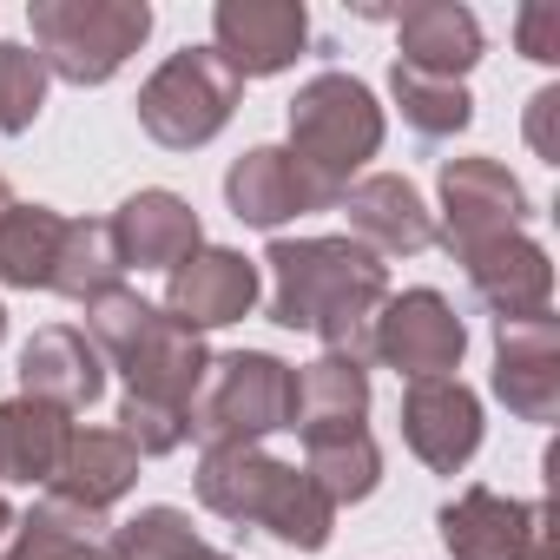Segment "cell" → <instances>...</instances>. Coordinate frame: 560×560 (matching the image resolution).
<instances>
[{
  "instance_id": "obj_1",
  "label": "cell",
  "mask_w": 560,
  "mask_h": 560,
  "mask_svg": "<svg viewBox=\"0 0 560 560\" xmlns=\"http://www.w3.org/2000/svg\"><path fill=\"white\" fill-rule=\"evenodd\" d=\"M270 324L304 330L324 343V357L343 363H376L370 330L389 298V264L363 250L350 231L343 237H270Z\"/></svg>"
},
{
  "instance_id": "obj_2",
  "label": "cell",
  "mask_w": 560,
  "mask_h": 560,
  "mask_svg": "<svg viewBox=\"0 0 560 560\" xmlns=\"http://www.w3.org/2000/svg\"><path fill=\"white\" fill-rule=\"evenodd\" d=\"M198 501L231 527H264L277 547L324 553L337 534V508L324 488L270 448H205L198 455Z\"/></svg>"
},
{
  "instance_id": "obj_3",
  "label": "cell",
  "mask_w": 560,
  "mask_h": 560,
  "mask_svg": "<svg viewBox=\"0 0 560 560\" xmlns=\"http://www.w3.org/2000/svg\"><path fill=\"white\" fill-rule=\"evenodd\" d=\"M86 337L126 376L132 402H159V409H178L191 422V396H198V383L211 370V350H205L198 330L172 324L152 298H139V291L119 284V291H106V298L86 304Z\"/></svg>"
},
{
  "instance_id": "obj_4",
  "label": "cell",
  "mask_w": 560,
  "mask_h": 560,
  "mask_svg": "<svg viewBox=\"0 0 560 560\" xmlns=\"http://www.w3.org/2000/svg\"><path fill=\"white\" fill-rule=\"evenodd\" d=\"M298 370L270 350H231L211 357L198 396H191V442L198 448H264V435L291 429Z\"/></svg>"
},
{
  "instance_id": "obj_5",
  "label": "cell",
  "mask_w": 560,
  "mask_h": 560,
  "mask_svg": "<svg viewBox=\"0 0 560 560\" xmlns=\"http://www.w3.org/2000/svg\"><path fill=\"white\" fill-rule=\"evenodd\" d=\"M34 54L67 86H106L152 34L145 0H34Z\"/></svg>"
},
{
  "instance_id": "obj_6",
  "label": "cell",
  "mask_w": 560,
  "mask_h": 560,
  "mask_svg": "<svg viewBox=\"0 0 560 560\" xmlns=\"http://www.w3.org/2000/svg\"><path fill=\"white\" fill-rule=\"evenodd\" d=\"M291 152L330 185L350 191L357 172L383 152V106L357 73H317L291 100Z\"/></svg>"
},
{
  "instance_id": "obj_7",
  "label": "cell",
  "mask_w": 560,
  "mask_h": 560,
  "mask_svg": "<svg viewBox=\"0 0 560 560\" xmlns=\"http://www.w3.org/2000/svg\"><path fill=\"white\" fill-rule=\"evenodd\" d=\"M237 100H244V80L211 47H178L139 86V126L165 152H198V145H211L231 126Z\"/></svg>"
},
{
  "instance_id": "obj_8",
  "label": "cell",
  "mask_w": 560,
  "mask_h": 560,
  "mask_svg": "<svg viewBox=\"0 0 560 560\" xmlns=\"http://www.w3.org/2000/svg\"><path fill=\"white\" fill-rule=\"evenodd\" d=\"M435 527H442V547L455 560H560V547H553V508L540 494L514 501V494H494V488L475 481L455 501H442Z\"/></svg>"
},
{
  "instance_id": "obj_9",
  "label": "cell",
  "mask_w": 560,
  "mask_h": 560,
  "mask_svg": "<svg viewBox=\"0 0 560 560\" xmlns=\"http://www.w3.org/2000/svg\"><path fill=\"white\" fill-rule=\"evenodd\" d=\"M435 191H442V224H435V237H442L455 257H468V250H481V244H494V237H514V231L527 224V191H521V178H514L501 159H488V152L442 159Z\"/></svg>"
},
{
  "instance_id": "obj_10",
  "label": "cell",
  "mask_w": 560,
  "mask_h": 560,
  "mask_svg": "<svg viewBox=\"0 0 560 560\" xmlns=\"http://www.w3.org/2000/svg\"><path fill=\"white\" fill-rule=\"evenodd\" d=\"M376 363H389L396 376L422 383V376H455L462 350H468V324L455 317V304L442 291H402L383 298L376 330H370Z\"/></svg>"
},
{
  "instance_id": "obj_11",
  "label": "cell",
  "mask_w": 560,
  "mask_h": 560,
  "mask_svg": "<svg viewBox=\"0 0 560 560\" xmlns=\"http://www.w3.org/2000/svg\"><path fill=\"white\" fill-rule=\"evenodd\" d=\"M343 191H330L291 145H250L244 159H231L224 172V205L237 224H257V231H277L304 211H337Z\"/></svg>"
},
{
  "instance_id": "obj_12",
  "label": "cell",
  "mask_w": 560,
  "mask_h": 560,
  "mask_svg": "<svg viewBox=\"0 0 560 560\" xmlns=\"http://www.w3.org/2000/svg\"><path fill=\"white\" fill-rule=\"evenodd\" d=\"M257 291L264 277L244 250H224V244H198L185 264L165 270V317L185 324V330H224V324H244L257 311Z\"/></svg>"
},
{
  "instance_id": "obj_13",
  "label": "cell",
  "mask_w": 560,
  "mask_h": 560,
  "mask_svg": "<svg viewBox=\"0 0 560 560\" xmlns=\"http://www.w3.org/2000/svg\"><path fill=\"white\" fill-rule=\"evenodd\" d=\"M304 40H311L304 0H218L211 8V54L237 80H270L298 67Z\"/></svg>"
},
{
  "instance_id": "obj_14",
  "label": "cell",
  "mask_w": 560,
  "mask_h": 560,
  "mask_svg": "<svg viewBox=\"0 0 560 560\" xmlns=\"http://www.w3.org/2000/svg\"><path fill=\"white\" fill-rule=\"evenodd\" d=\"M402 442L422 468L462 475L481 448V396L462 376H422L402 389Z\"/></svg>"
},
{
  "instance_id": "obj_15",
  "label": "cell",
  "mask_w": 560,
  "mask_h": 560,
  "mask_svg": "<svg viewBox=\"0 0 560 560\" xmlns=\"http://www.w3.org/2000/svg\"><path fill=\"white\" fill-rule=\"evenodd\" d=\"M494 396L508 416L547 429L560 416V317H527V324H494Z\"/></svg>"
},
{
  "instance_id": "obj_16",
  "label": "cell",
  "mask_w": 560,
  "mask_h": 560,
  "mask_svg": "<svg viewBox=\"0 0 560 560\" xmlns=\"http://www.w3.org/2000/svg\"><path fill=\"white\" fill-rule=\"evenodd\" d=\"M455 264L468 270V291L494 311V324H527V317L553 311V264L527 231L494 237V244H481V250H468Z\"/></svg>"
},
{
  "instance_id": "obj_17",
  "label": "cell",
  "mask_w": 560,
  "mask_h": 560,
  "mask_svg": "<svg viewBox=\"0 0 560 560\" xmlns=\"http://www.w3.org/2000/svg\"><path fill=\"white\" fill-rule=\"evenodd\" d=\"M337 211L350 218V237H357L363 250H376V257H416V250L435 244V211L422 205V191H416L402 172H370V178H357V185L337 198Z\"/></svg>"
},
{
  "instance_id": "obj_18",
  "label": "cell",
  "mask_w": 560,
  "mask_h": 560,
  "mask_svg": "<svg viewBox=\"0 0 560 560\" xmlns=\"http://www.w3.org/2000/svg\"><path fill=\"white\" fill-rule=\"evenodd\" d=\"M100 389H106V357L93 350L86 330L47 324V330L27 337V350H21V396L54 402V409L73 416V409H93Z\"/></svg>"
},
{
  "instance_id": "obj_19",
  "label": "cell",
  "mask_w": 560,
  "mask_h": 560,
  "mask_svg": "<svg viewBox=\"0 0 560 560\" xmlns=\"http://www.w3.org/2000/svg\"><path fill=\"white\" fill-rule=\"evenodd\" d=\"M113 237H119L126 270H132V264H139V270H172V264H185V257L205 244V224H198L191 198H178V191H165V185H145V191H132V198L113 211Z\"/></svg>"
},
{
  "instance_id": "obj_20",
  "label": "cell",
  "mask_w": 560,
  "mask_h": 560,
  "mask_svg": "<svg viewBox=\"0 0 560 560\" xmlns=\"http://www.w3.org/2000/svg\"><path fill=\"white\" fill-rule=\"evenodd\" d=\"M132 488H139V448L119 429H73V442H67V455H60V468L47 481L54 501H73V508H86L100 521Z\"/></svg>"
},
{
  "instance_id": "obj_21",
  "label": "cell",
  "mask_w": 560,
  "mask_h": 560,
  "mask_svg": "<svg viewBox=\"0 0 560 560\" xmlns=\"http://www.w3.org/2000/svg\"><path fill=\"white\" fill-rule=\"evenodd\" d=\"M389 21H396V40H402V67H416V73L462 80L481 60V21L462 0H409Z\"/></svg>"
},
{
  "instance_id": "obj_22",
  "label": "cell",
  "mask_w": 560,
  "mask_h": 560,
  "mask_svg": "<svg viewBox=\"0 0 560 560\" xmlns=\"http://www.w3.org/2000/svg\"><path fill=\"white\" fill-rule=\"evenodd\" d=\"M370 416V370L363 363H343V357H317L298 370V396H291V429L311 442H330V435H357Z\"/></svg>"
},
{
  "instance_id": "obj_23",
  "label": "cell",
  "mask_w": 560,
  "mask_h": 560,
  "mask_svg": "<svg viewBox=\"0 0 560 560\" xmlns=\"http://www.w3.org/2000/svg\"><path fill=\"white\" fill-rule=\"evenodd\" d=\"M73 442V416L34 396H8L0 402V481L14 488H47L60 455Z\"/></svg>"
},
{
  "instance_id": "obj_24",
  "label": "cell",
  "mask_w": 560,
  "mask_h": 560,
  "mask_svg": "<svg viewBox=\"0 0 560 560\" xmlns=\"http://www.w3.org/2000/svg\"><path fill=\"white\" fill-rule=\"evenodd\" d=\"M119 277H126V257H119L113 218H67L60 257H54V284H47V291L73 298V304H93V298L119 291Z\"/></svg>"
},
{
  "instance_id": "obj_25",
  "label": "cell",
  "mask_w": 560,
  "mask_h": 560,
  "mask_svg": "<svg viewBox=\"0 0 560 560\" xmlns=\"http://www.w3.org/2000/svg\"><path fill=\"white\" fill-rule=\"evenodd\" d=\"M100 527H106L100 514H86V508H73V501L40 494V501L14 521L8 560H100V547H106V534H100Z\"/></svg>"
},
{
  "instance_id": "obj_26",
  "label": "cell",
  "mask_w": 560,
  "mask_h": 560,
  "mask_svg": "<svg viewBox=\"0 0 560 560\" xmlns=\"http://www.w3.org/2000/svg\"><path fill=\"white\" fill-rule=\"evenodd\" d=\"M67 218L54 205H14L0 218V284L8 291H47L54 284V257H60Z\"/></svg>"
},
{
  "instance_id": "obj_27",
  "label": "cell",
  "mask_w": 560,
  "mask_h": 560,
  "mask_svg": "<svg viewBox=\"0 0 560 560\" xmlns=\"http://www.w3.org/2000/svg\"><path fill=\"white\" fill-rule=\"evenodd\" d=\"M304 475L324 488L330 508H350V501H370L376 481H383V448L370 429L357 435H330V442H311L304 448Z\"/></svg>"
},
{
  "instance_id": "obj_28",
  "label": "cell",
  "mask_w": 560,
  "mask_h": 560,
  "mask_svg": "<svg viewBox=\"0 0 560 560\" xmlns=\"http://www.w3.org/2000/svg\"><path fill=\"white\" fill-rule=\"evenodd\" d=\"M389 93H396L409 132H422V139H455V132H468V119H475V100H468L462 80H435V73H416V67H402V60L389 67Z\"/></svg>"
},
{
  "instance_id": "obj_29",
  "label": "cell",
  "mask_w": 560,
  "mask_h": 560,
  "mask_svg": "<svg viewBox=\"0 0 560 560\" xmlns=\"http://www.w3.org/2000/svg\"><path fill=\"white\" fill-rule=\"evenodd\" d=\"M191 553H198V527L185 508H165V501L119 521L100 547V560H191Z\"/></svg>"
},
{
  "instance_id": "obj_30",
  "label": "cell",
  "mask_w": 560,
  "mask_h": 560,
  "mask_svg": "<svg viewBox=\"0 0 560 560\" xmlns=\"http://www.w3.org/2000/svg\"><path fill=\"white\" fill-rule=\"evenodd\" d=\"M47 60L34 54V40H8L0 47V132H34V119L47 113Z\"/></svg>"
},
{
  "instance_id": "obj_31",
  "label": "cell",
  "mask_w": 560,
  "mask_h": 560,
  "mask_svg": "<svg viewBox=\"0 0 560 560\" xmlns=\"http://www.w3.org/2000/svg\"><path fill=\"white\" fill-rule=\"evenodd\" d=\"M119 435L139 448V462L145 455H172V448H185L191 442V422L178 416V409H159V402H119Z\"/></svg>"
},
{
  "instance_id": "obj_32",
  "label": "cell",
  "mask_w": 560,
  "mask_h": 560,
  "mask_svg": "<svg viewBox=\"0 0 560 560\" xmlns=\"http://www.w3.org/2000/svg\"><path fill=\"white\" fill-rule=\"evenodd\" d=\"M514 47L540 67H560V8L553 0H534V8L514 14Z\"/></svg>"
},
{
  "instance_id": "obj_33",
  "label": "cell",
  "mask_w": 560,
  "mask_h": 560,
  "mask_svg": "<svg viewBox=\"0 0 560 560\" xmlns=\"http://www.w3.org/2000/svg\"><path fill=\"white\" fill-rule=\"evenodd\" d=\"M527 145L540 165H560V86H540L527 100Z\"/></svg>"
},
{
  "instance_id": "obj_34",
  "label": "cell",
  "mask_w": 560,
  "mask_h": 560,
  "mask_svg": "<svg viewBox=\"0 0 560 560\" xmlns=\"http://www.w3.org/2000/svg\"><path fill=\"white\" fill-rule=\"evenodd\" d=\"M14 521H21V514L8 508V494H0V560H8V540H14Z\"/></svg>"
},
{
  "instance_id": "obj_35",
  "label": "cell",
  "mask_w": 560,
  "mask_h": 560,
  "mask_svg": "<svg viewBox=\"0 0 560 560\" xmlns=\"http://www.w3.org/2000/svg\"><path fill=\"white\" fill-rule=\"evenodd\" d=\"M14 205H21V198H14V185H8V172H0V218H8Z\"/></svg>"
},
{
  "instance_id": "obj_36",
  "label": "cell",
  "mask_w": 560,
  "mask_h": 560,
  "mask_svg": "<svg viewBox=\"0 0 560 560\" xmlns=\"http://www.w3.org/2000/svg\"><path fill=\"white\" fill-rule=\"evenodd\" d=\"M191 560H231V553H218V547H198V553H191Z\"/></svg>"
},
{
  "instance_id": "obj_37",
  "label": "cell",
  "mask_w": 560,
  "mask_h": 560,
  "mask_svg": "<svg viewBox=\"0 0 560 560\" xmlns=\"http://www.w3.org/2000/svg\"><path fill=\"white\" fill-rule=\"evenodd\" d=\"M0 337H8V311H0Z\"/></svg>"
}]
</instances>
